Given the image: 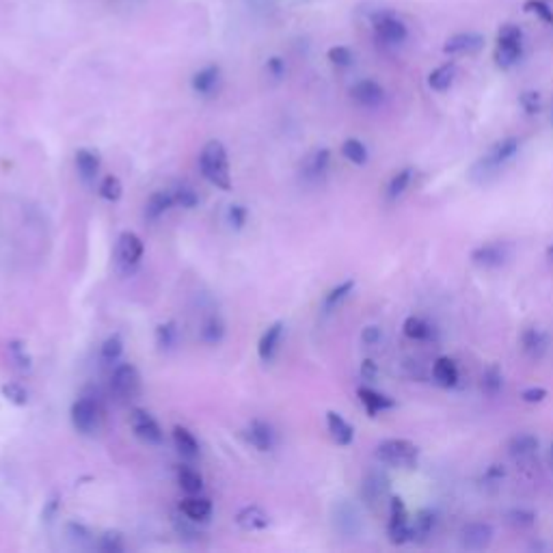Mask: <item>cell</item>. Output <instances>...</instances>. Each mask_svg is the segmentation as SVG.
<instances>
[{"mask_svg": "<svg viewBox=\"0 0 553 553\" xmlns=\"http://www.w3.org/2000/svg\"><path fill=\"white\" fill-rule=\"evenodd\" d=\"M521 152V138L519 137H506L502 141H497L485 156L478 158L476 162L471 164L470 169V179L478 186H486L491 184L493 179H497V176L502 173V169L506 167L508 162L515 161Z\"/></svg>", "mask_w": 553, "mask_h": 553, "instance_id": "cell-1", "label": "cell"}, {"mask_svg": "<svg viewBox=\"0 0 553 553\" xmlns=\"http://www.w3.org/2000/svg\"><path fill=\"white\" fill-rule=\"evenodd\" d=\"M199 169L201 176L221 188V191H232V173H229L227 149L221 141H208L199 154Z\"/></svg>", "mask_w": 553, "mask_h": 553, "instance_id": "cell-2", "label": "cell"}, {"mask_svg": "<svg viewBox=\"0 0 553 553\" xmlns=\"http://www.w3.org/2000/svg\"><path fill=\"white\" fill-rule=\"evenodd\" d=\"M376 458L387 467L415 470L420 461V447L408 439H385L376 446Z\"/></svg>", "mask_w": 553, "mask_h": 553, "instance_id": "cell-3", "label": "cell"}, {"mask_svg": "<svg viewBox=\"0 0 553 553\" xmlns=\"http://www.w3.org/2000/svg\"><path fill=\"white\" fill-rule=\"evenodd\" d=\"M523 54V33L515 24H504L497 33V46H495V63L497 67L510 69L519 63Z\"/></svg>", "mask_w": 553, "mask_h": 553, "instance_id": "cell-4", "label": "cell"}, {"mask_svg": "<svg viewBox=\"0 0 553 553\" xmlns=\"http://www.w3.org/2000/svg\"><path fill=\"white\" fill-rule=\"evenodd\" d=\"M361 500L372 512H378L391 500V480L385 471H367L361 480Z\"/></svg>", "mask_w": 553, "mask_h": 553, "instance_id": "cell-5", "label": "cell"}, {"mask_svg": "<svg viewBox=\"0 0 553 553\" xmlns=\"http://www.w3.org/2000/svg\"><path fill=\"white\" fill-rule=\"evenodd\" d=\"M387 536L393 545H407L413 541L411 517H408L407 504L402 497L390 500V523H387Z\"/></svg>", "mask_w": 553, "mask_h": 553, "instance_id": "cell-6", "label": "cell"}, {"mask_svg": "<svg viewBox=\"0 0 553 553\" xmlns=\"http://www.w3.org/2000/svg\"><path fill=\"white\" fill-rule=\"evenodd\" d=\"M333 525L344 538H355L363 530L361 512L351 500H340L333 506Z\"/></svg>", "mask_w": 553, "mask_h": 553, "instance_id": "cell-7", "label": "cell"}, {"mask_svg": "<svg viewBox=\"0 0 553 553\" xmlns=\"http://www.w3.org/2000/svg\"><path fill=\"white\" fill-rule=\"evenodd\" d=\"M111 390L122 400H134L138 396V391H141V376H138V370L132 363H122V366L115 367L111 376Z\"/></svg>", "mask_w": 553, "mask_h": 553, "instance_id": "cell-8", "label": "cell"}, {"mask_svg": "<svg viewBox=\"0 0 553 553\" xmlns=\"http://www.w3.org/2000/svg\"><path fill=\"white\" fill-rule=\"evenodd\" d=\"M375 35L376 42L383 46H400L407 42V27L402 20H398L393 13H378L375 16Z\"/></svg>", "mask_w": 553, "mask_h": 553, "instance_id": "cell-9", "label": "cell"}, {"mask_svg": "<svg viewBox=\"0 0 553 553\" xmlns=\"http://www.w3.org/2000/svg\"><path fill=\"white\" fill-rule=\"evenodd\" d=\"M130 426L134 435H137L143 443H149V446H158V443H162L164 439L161 423H158L156 417H154L152 413H147L146 408H132Z\"/></svg>", "mask_w": 553, "mask_h": 553, "instance_id": "cell-10", "label": "cell"}, {"mask_svg": "<svg viewBox=\"0 0 553 553\" xmlns=\"http://www.w3.org/2000/svg\"><path fill=\"white\" fill-rule=\"evenodd\" d=\"M99 411L98 402L93 398H78L72 405V423L81 435H93L98 431Z\"/></svg>", "mask_w": 553, "mask_h": 553, "instance_id": "cell-11", "label": "cell"}, {"mask_svg": "<svg viewBox=\"0 0 553 553\" xmlns=\"http://www.w3.org/2000/svg\"><path fill=\"white\" fill-rule=\"evenodd\" d=\"M493 536H495V530H493L491 523L485 521L467 523L461 530V547L467 551L488 549L493 542Z\"/></svg>", "mask_w": 553, "mask_h": 553, "instance_id": "cell-12", "label": "cell"}, {"mask_svg": "<svg viewBox=\"0 0 553 553\" xmlns=\"http://www.w3.org/2000/svg\"><path fill=\"white\" fill-rule=\"evenodd\" d=\"M510 257V247L506 242H485L471 251V262L480 268H500Z\"/></svg>", "mask_w": 553, "mask_h": 553, "instance_id": "cell-13", "label": "cell"}, {"mask_svg": "<svg viewBox=\"0 0 553 553\" xmlns=\"http://www.w3.org/2000/svg\"><path fill=\"white\" fill-rule=\"evenodd\" d=\"M143 251V241L138 238V233L134 232H122L117 238V264L122 268H134L141 262Z\"/></svg>", "mask_w": 553, "mask_h": 553, "instance_id": "cell-14", "label": "cell"}, {"mask_svg": "<svg viewBox=\"0 0 553 553\" xmlns=\"http://www.w3.org/2000/svg\"><path fill=\"white\" fill-rule=\"evenodd\" d=\"M521 351L525 352V357H530L532 361H538V359L545 357L547 351H549V336L538 327L523 328Z\"/></svg>", "mask_w": 553, "mask_h": 553, "instance_id": "cell-15", "label": "cell"}, {"mask_svg": "<svg viewBox=\"0 0 553 553\" xmlns=\"http://www.w3.org/2000/svg\"><path fill=\"white\" fill-rule=\"evenodd\" d=\"M351 98L355 99L359 107L376 108L385 102V89L376 81H359L355 87L351 89Z\"/></svg>", "mask_w": 553, "mask_h": 553, "instance_id": "cell-16", "label": "cell"}, {"mask_svg": "<svg viewBox=\"0 0 553 553\" xmlns=\"http://www.w3.org/2000/svg\"><path fill=\"white\" fill-rule=\"evenodd\" d=\"M328 164H331V152H328L327 147L313 149L310 156H305V161H303L301 167L303 178H305L307 182H318V179L327 176Z\"/></svg>", "mask_w": 553, "mask_h": 553, "instance_id": "cell-17", "label": "cell"}, {"mask_svg": "<svg viewBox=\"0 0 553 553\" xmlns=\"http://www.w3.org/2000/svg\"><path fill=\"white\" fill-rule=\"evenodd\" d=\"M236 525L241 527L242 532H262L271 525V517L268 512L264 510L262 506H244L238 510L236 515Z\"/></svg>", "mask_w": 553, "mask_h": 553, "instance_id": "cell-18", "label": "cell"}, {"mask_svg": "<svg viewBox=\"0 0 553 553\" xmlns=\"http://www.w3.org/2000/svg\"><path fill=\"white\" fill-rule=\"evenodd\" d=\"M482 46H485V37L478 33H458L452 35L450 39L443 46V52L446 54H476L480 52Z\"/></svg>", "mask_w": 553, "mask_h": 553, "instance_id": "cell-19", "label": "cell"}, {"mask_svg": "<svg viewBox=\"0 0 553 553\" xmlns=\"http://www.w3.org/2000/svg\"><path fill=\"white\" fill-rule=\"evenodd\" d=\"M247 439L256 450L271 452L275 447V431L264 420H253L247 428Z\"/></svg>", "mask_w": 553, "mask_h": 553, "instance_id": "cell-20", "label": "cell"}, {"mask_svg": "<svg viewBox=\"0 0 553 553\" xmlns=\"http://www.w3.org/2000/svg\"><path fill=\"white\" fill-rule=\"evenodd\" d=\"M283 328H286V325H283L281 320H277L262 333L260 344H257V355H260L264 363H271L273 359H275L277 348H279V344H281V337H283Z\"/></svg>", "mask_w": 553, "mask_h": 553, "instance_id": "cell-21", "label": "cell"}, {"mask_svg": "<svg viewBox=\"0 0 553 553\" xmlns=\"http://www.w3.org/2000/svg\"><path fill=\"white\" fill-rule=\"evenodd\" d=\"M179 512L195 523H203L212 517V502L208 497H201L199 493L197 495H188L186 500L179 502Z\"/></svg>", "mask_w": 553, "mask_h": 553, "instance_id": "cell-22", "label": "cell"}, {"mask_svg": "<svg viewBox=\"0 0 553 553\" xmlns=\"http://www.w3.org/2000/svg\"><path fill=\"white\" fill-rule=\"evenodd\" d=\"M327 428L331 439L337 443V446H351L355 441V428H352L351 422H346L337 411H328L327 413Z\"/></svg>", "mask_w": 553, "mask_h": 553, "instance_id": "cell-23", "label": "cell"}, {"mask_svg": "<svg viewBox=\"0 0 553 553\" xmlns=\"http://www.w3.org/2000/svg\"><path fill=\"white\" fill-rule=\"evenodd\" d=\"M357 396H359V400H361V405L366 407L367 415L370 417H376V413L390 411V408L396 407V402H393L390 396L378 393L376 390H372V387H359Z\"/></svg>", "mask_w": 553, "mask_h": 553, "instance_id": "cell-24", "label": "cell"}, {"mask_svg": "<svg viewBox=\"0 0 553 553\" xmlns=\"http://www.w3.org/2000/svg\"><path fill=\"white\" fill-rule=\"evenodd\" d=\"M536 450L538 439L536 435H530V432H519V435L510 437V441H508V454L515 461H525V458L534 456Z\"/></svg>", "mask_w": 553, "mask_h": 553, "instance_id": "cell-25", "label": "cell"}, {"mask_svg": "<svg viewBox=\"0 0 553 553\" xmlns=\"http://www.w3.org/2000/svg\"><path fill=\"white\" fill-rule=\"evenodd\" d=\"M76 169H78V176H81L84 182H93V179L98 178L99 173V156L98 152H93V149H78L76 152Z\"/></svg>", "mask_w": 553, "mask_h": 553, "instance_id": "cell-26", "label": "cell"}, {"mask_svg": "<svg viewBox=\"0 0 553 553\" xmlns=\"http://www.w3.org/2000/svg\"><path fill=\"white\" fill-rule=\"evenodd\" d=\"M437 517L431 508H422L420 512L415 515V519L411 521V530H413V541L415 542H426L431 538L432 530H435Z\"/></svg>", "mask_w": 553, "mask_h": 553, "instance_id": "cell-27", "label": "cell"}, {"mask_svg": "<svg viewBox=\"0 0 553 553\" xmlns=\"http://www.w3.org/2000/svg\"><path fill=\"white\" fill-rule=\"evenodd\" d=\"M173 206H176V201H173L171 191L152 193V195H149V199H147V203H146L147 221H158V218H161L164 212L171 210Z\"/></svg>", "mask_w": 553, "mask_h": 553, "instance_id": "cell-28", "label": "cell"}, {"mask_svg": "<svg viewBox=\"0 0 553 553\" xmlns=\"http://www.w3.org/2000/svg\"><path fill=\"white\" fill-rule=\"evenodd\" d=\"M432 378L439 383L441 387H454L458 383V366L454 359L450 357H439L432 366Z\"/></svg>", "mask_w": 553, "mask_h": 553, "instance_id": "cell-29", "label": "cell"}, {"mask_svg": "<svg viewBox=\"0 0 553 553\" xmlns=\"http://www.w3.org/2000/svg\"><path fill=\"white\" fill-rule=\"evenodd\" d=\"M218 78H221V72H218L217 66H208L193 76V89L199 93V96H210L214 93V89L218 87Z\"/></svg>", "mask_w": 553, "mask_h": 553, "instance_id": "cell-30", "label": "cell"}, {"mask_svg": "<svg viewBox=\"0 0 553 553\" xmlns=\"http://www.w3.org/2000/svg\"><path fill=\"white\" fill-rule=\"evenodd\" d=\"M173 443H176V450L184 458H197L199 456V441L195 439L188 428L176 426L173 428Z\"/></svg>", "mask_w": 553, "mask_h": 553, "instance_id": "cell-31", "label": "cell"}, {"mask_svg": "<svg viewBox=\"0 0 553 553\" xmlns=\"http://www.w3.org/2000/svg\"><path fill=\"white\" fill-rule=\"evenodd\" d=\"M456 63H446V66L432 69L431 76H428V84H431L432 91H447L456 81Z\"/></svg>", "mask_w": 553, "mask_h": 553, "instance_id": "cell-32", "label": "cell"}, {"mask_svg": "<svg viewBox=\"0 0 553 553\" xmlns=\"http://www.w3.org/2000/svg\"><path fill=\"white\" fill-rule=\"evenodd\" d=\"M502 387H504V375H502V367L497 363H491L485 372H482V391L488 398L500 396Z\"/></svg>", "mask_w": 553, "mask_h": 553, "instance_id": "cell-33", "label": "cell"}, {"mask_svg": "<svg viewBox=\"0 0 553 553\" xmlns=\"http://www.w3.org/2000/svg\"><path fill=\"white\" fill-rule=\"evenodd\" d=\"M7 355L9 359H12L13 367L20 372H28L33 366V359L31 355H28L27 351V344H24L22 340H12L7 342Z\"/></svg>", "mask_w": 553, "mask_h": 553, "instance_id": "cell-34", "label": "cell"}, {"mask_svg": "<svg viewBox=\"0 0 553 553\" xmlns=\"http://www.w3.org/2000/svg\"><path fill=\"white\" fill-rule=\"evenodd\" d=\"M402 331H405L407 337L415 342H426L432 337V327L420 316H408L405 325H402Z\"/></svg>", "mask_w": 553, "mask_h": 553, "instance_id": "cell-35", "label": "cell"}, {"mask_svg": "<svg viewBox=\"0 0 553 553\" xmlns=\"http://www.w3.org/2000/svg\"><path fill=\"white\" fill-rule=\"evenodd\" d=\"M199 336H201V342L217 346V344L223 340V336H225V325H223V320L218 316H210L203 320Z\"/></svg>", "mask_w": 553, "mask_h": 553, "instance_id": "cell-36", "label": "cell"}, {"mask_svg": "<svg viewBox=\"0 0 553 553\" xmlns=\"http://www.w3.org/2000/svg\"><path fill=\"white\" fill-rule=\"evenodd\" d=\"M178 485L182 486V491H186L188 495H197L203 488V478L201 473L193 470V467H179Z\"/></svg>", "mask_w": 553, "mask_h": 553, "instance_id": "cell-37", "label": "cell"}, {"mask_svg": "<svg viewBox=\"0 0 553 553\" xmlns=\"http://www.w3.org/2000/svg\"><path fill=\"white\" fill-rule=\"evenodd\" d=\"M352 290H355V279H348V281H342L340 286H336L331 292L327 294L325 303H322V310H325L327 313L333 312L337 305H340L342 301H346V298L351 296Z\"/></svg>", "mask_w": 553, "mask_h": 553, "instance_id": "cell-38", "label": "cell"}, {"mask_svg": "<svg viewBox=\"0 0 553 553\" xmlns=\"http://www.w3.org/2000/svg\"><path fill=\"white\" fill-rule=\"evenodd\" d=\"M411 179H413V169L411 167L400 169V171L390 179V186H387V199H390V201H396V199H400L402 195H405Z\"/></svg>", "mask_w": 553, "mask_h": 553, "instance_id": "cell-39", "label": "cell"}, {"mask_svg": "<svg viewBox=\"0 0 553 553\" xmlns=\"http://www.w3.org/2000/svg\"><path fill=\"white\" fill-rule=\"evenodd\" d=\"M178 337H179V331H178L176 322L169 320L156 327V344L161 351H171V348L178 344Z\"/></svg>", "mask_w": 553, "mask_h": 553, "instance_id": "cell-40", "label": "cell"}, {"mask_svg": "<svg viewBox=\"0 0 553 553\" xmlns=\"http://www.w3.org/2000/svg\"><path fill=\"white\" fill-rule=\"evenodd\" d=\"M342 154L346 161L352 164H366L367 162V147L363 146L359 138H346L342 146Z\"/></svg>", "mask_w": 553, "mask_h": 553, "instance_id": "cell-41", "label": "cell"}, {"mask_svg": "<svg viewBox=\"0 0 553 553\" xmlns=\"http://www.w3.org/2000/svg\"><path fill=\"white\" fill-rule=\"evenodd\" d=\"M98 191H99V197L107 199V201H111V203L119 201V199H122V195H123L122 179H119L117 176H107L102 179V182H99Z\"/></svg>", "mask_w": 553, "mask_h": 553, "instance_id": "cell-42", "label": "cell"}, {"mask_svg": "<svg viewBox=\"0 0 553 553\" xmlns=\"http://www.w3.org/2000/svg\"><path fill=\"white\" fill-rule=\"evenodd\" d=\"M0 393H3L4 400L12 402V405H16V407L28 405V391H27V387L20 385V383H4V385L0 387Z\"/></svg>", "mask_w": 553, "mask_h": 553, "instance_id": "cell-43", "label": "cell"}, {"mask_svg": "<svg viewBox=\"0 0 553 553\" xmlns=\"http://www.w3.org/2000/svg\"><path fill=\"white\" fill-rule=\"evenodd\" d=\"M171 195H173V201H176V206L188 208V210L195 208L199 203L197 191L193 186H188V184H178V186L171 191Z\"/></svg>", "mask_w": 553, "mask_h": 553, "instance_id": "cell-44", "label": "cell"}, {"mask_svg": "<svg viewBox=\"0 0 553 553\" xmlns=\"http://www.w3.org/2000/svg\"><path fill=\"white\" fill-rule=\"evenodd\" d=\"M506 519L510 525L525 530V527H532L536 523V512L527 510V508H512V510H508Z\"/></svg>", "mask_w": 553, "mask_h": 553, "instance_id": "cell-45", "label": "cell"}, {"mask_svg": "<svg viewBox=\"0 0 553 553\" xmlns=\"http://www.w3.org/2000/svg\"><path fill=\"white\" fill-rule=\"evenodd\" d=\"M123 352V340L119 333H113L111 337H107L102 344V361L115 363Z\"/></svg>", "mask_w": 553, "mask_h": 553, "instance_id": "cell-46", "label": "cell"}, {"mask_svg": "<svg viewBox=\"0 0 553 553\" xmlns=\"http://www.w3.org/2000/svg\"><path fill=\"white\" fill-rule=\"evenodd\" d=\"M98 549L99 551H107V553H119L123 551V536L122 532H104L98 541Z\"/></svg>", "mask_w": 553, "mask_h": 553, "instance_id": "cell-47", "label": "cell"}, {"mask_svg": "<svg viewBox=\"0 0 553 553\" xmlns=\"http://www.w3.org/2000/svg\"><path fill=\"white\" fill-rule=\"evenodd\" d=\"M193 519H182V517H173V527H176V534L182 538V541H197L199 532L195 530V525H193Z\"/></svg>", "mask_w": 553, "mask_h": 553, "instance_id": "cell-48", "label": "cell"}, {"mask_svg": "<svg viewBox=\"0 0 553 553\" xmlns=\"http://www.w3.org/2000/svg\"><path fill=\"white\" fill-rule=\"evenodd\" d=\"M525 12L534 13V16L541 18L542 22L553 24V9L547 3H542V0H527Z\"/></svg>", "mask_w": 553, "mask_h": 553, "instance_id": "cell-49", "label": "cell"}, {"mask_svg": "<svg viewBox=\"0 0 553 553\" xmlns=\"http://www.w3.org/2000/svg\"><path fill=\"white\" fill-rule=\"evenodd\" d=\"M67 536L72 538L74 542H78V545H87V542L93 541L91 538L93 534L89 532V527L83 525V523H76V521L67 523Z\"/></svg>", "mask_w": 553, "mask_h": 553, "instance_id": "cell-50", "label": "cell"}, {"mask_svg": "<svg viewBox=\"0 0 553 553\" xmlns=\"http://www.w3.org/2000/svg\"><path fill=\"white\" fill-rule=\"evenodd\" d=\"M519 104L521 108L525 111L527 115H538L542 108V99H541V93L536 91H523L521 98H519Z\"/></svg>", "mask_w": 553, "mask_h": 553, "instance_id": "cell-51", "label": "cell"}, {"mask_svg": "<svg viewBox=\"0 0 553 553\" xmlns=\"http://www.w3.org/2000/svg\"><path fill=\"white\" fill-rule=\"evenodd\" d=\"M328 61L337 67L352 66V52L346 46H336L328 50Z\"/></svg>", "mask_w": 553, "mask_h": 553, "instance_id": "cell-52", "label": "cell"}, {"mask_svg": "<svg viewBox=\"0 0 553 553\" xmlns=\"http://www.w3.org/2000/svg\"><path fill=\"white\" fill-rule=\"evenodd\" d=\"M247 217H249V212L242 203H232V206H229L227 218H229V225H232L233 229H241L244 223H247Z\"/></svg>", "mask_w": 553, "mask_h": 553, "instance_id": "cell-53", "label": "cell"}, {"mask_svg": "<svg viewBox=\"0 0 553 553\" xmlns=\"http://www.w3.org/2000/svg\"><path fill=\"white\" fill-rule=\"evenodd\" d=\"M545 398H547L545 387H527V390L521 391V400L525 402V405H541V402H545Z\"/></svg>", "mask_w": 553, "mask_h": 553, "instance_id": "cell-54", "label": "cell"}, {"mask_svg": "<svg viewBox=\"0 0 553 553\" xmlns=\"http://www.w3.org/2000/svg\"><path fill=\"white\" fill-rule=\"evenodd\" d=\"M381 337H383V331L375 325L366 327L361 331V342L366 344V346H376V344L381 342Z\"/></svg>", "mask_w": 553, "mask_h": 553, "instance_id": "cell-55", "label": "cell"}, {"mask_svg": "<svg viewBox=\"0 0 553 553\" xmlns=\"http://www.w3.org/2000/svg\"><path fill=\"white\" fill-rule=\"evenodd\" d=\"M504 478H506L504 465H491V467H486L485 478H482V480L488 482V485H497V482H502Z\"/></svg>", "mask_w": 553, "mask_h": 553, "instance_id": "cell-56", "label": "cell"}, {"mask_svg": "<svg viewBox=\"0 0 553 553\" xmlns=\"http://www.w3.org/2000/svg\"><path fill=\"white\" fill-rule=\"evenodd\" d=\"M59 508H61V502H59V497H50V500L46 502V506H43V512H42V519L43 521H52L54 517H57Z\"/></svg>", "mask_w": 553, "mask_h": 553, "instance_id": "cell-57", "label": "cell"}, {"mask_svg": "<svg viewBox=\"0 0 553 553\" xmlns=\"http://www.w3.org/2000/svg\"><path fill=\"white\" fill-rule=\"evenodd\" d=\"M361 376H363V381H376V376H378V366L375 361H372V359H363V363H361Z\"/></svg>", "mask_w": 553, "mask_h": 553, "instance_id": "cell-58", "label": "cell"}, {"mask_svg": "<svg viewBox=\"0 0 553 553\" xmlns=\"http://www.w3.org/2000/svg\"><path fill=\"white\" fill-rule=\"evenodd\" d=\"M268 72L273 74V76H277V78H281L283 76V72H286V63L281 61V59H271V61H268Z\"/></svg>", "mask_w": 553, "mask_h": 553, "instance_id": "cell-59", "label": "cell"}, {"mask_svg": "<svg viewBox=\"0 0 553 553\" xmlns=\"http://www.w3.org/2000/svg\"><path fill=\"white\" fill-rule=\"evenodd\" d=\"M547 260L553 264V244H549V249H547Z\"/></svg>", "mask_w": 553, "mask_h": 553, "instance_id": "cell-60", "label": "cell"}, {"mask_svg": "<svg viewBox=\"0 0 553 553\" xmlns=\"http://www.w3.org/2000/svg\"><path fill=\"white\" fill-rule=\"evenodd\" d=\"M549 465H551V470H553V446H551V452H549Z\"/></svg>", "mask_w": 553, "mask_h": 553, "instance_id": "cell-61", "label": "cell"}, {"mask_svg": "<svg viewBox=\"0 0 553 553\" xmlns=\"http://www.w3.org/2000/svg\"><path fill=\"white\" fill-rule=\"evenodd\" d=\"M551 123H553V102H551Z\"/></svg>", "mask_w": 553, "mask_h": 553, "instance_id": "cell-62", "label": "cell"}]
</instances>
